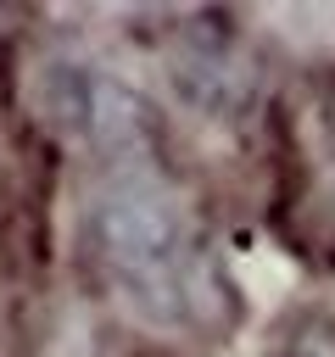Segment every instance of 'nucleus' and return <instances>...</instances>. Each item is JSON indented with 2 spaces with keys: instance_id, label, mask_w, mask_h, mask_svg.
Segmentation results:
<instances>
[{
  "instance_id": "1",
  "label": "nucleus",
  "mask_w": 335,
  "mask_h": 357,
  "mask_svg": "<svg viewBox=\"0 0 335 357\" xmlns=\"http://www.w3.org/2000/svg\"><path fill=\"white\" fill-rule=\"evenodd\" d=\"M95 257L117 301L151 329H190L207 318L212 273L195 251L190 212L156 151H128L100 162L89 201Z\"/></svg>"
},
{
  "instance_id": "2",
  "label": "nucleus",
  "mask_w": 335,
  "mask_h": 357,
  "mask_svg": "<svg viewBox=\"0 0 335 357\" xmlns=\"http://www.w3.org/2000/svg\"><path fill=\"white\" fill-rule=\"evenodd\" d=\"M39 112L50 117V128L61 139H78L100 162L128 156V151H151L145 100L89 56H50L39 67Z\"/></svg>"
},
{
  "instance_id": "3",
  "label": "nucleus",
  "mask_w": 335,
  "mask_h": 357,
  "mask_svg": "<svg viewBox=\"0 0 335 357\" xmlns=\"http://www.w3.org/2000/svg\"><path fill=\"white\" fill-rule=\"evenodd\" d=\"M168 84L207 117H240L257 100V56L223 17H195L168 39Z\"/></svg>"
},
{
  "instance_id": "4",
  "label": "nucleus",
  "mask_w": 335,
  "mask_h": 357,
  "mask_svg": "<svg viewBox=\"0 0 335 357\" xmlns=\"http://www.w3.org/2000/svg\"><path fill=\"white\" fill-rule=\"evenodd\" d=\"M274 357H335V318L329 312H296L274 335Z\"/></svg>"
}]
</instances>
